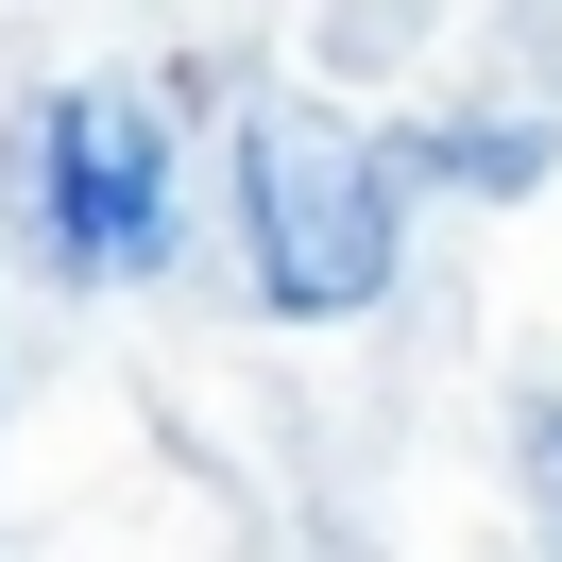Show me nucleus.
<instances>
[{"mask_svg":"<svg viewBox=\"0 0 562 562\" xmlns=\"http://www.w3.org/2000/svg\"><path fill=\"white\" fill-rule=\"evenodd\" d=\"M392 239H409V171H392L358 120L324 103H256L239 120V256L290 324H341L392 290Z\"/></svg>","mask_w":562,"mask_h":562,"instance_id":"nucleus-1","label":"nucleus"},{"mask_svg":"<svg viewBox=\"0 0 562 562\" xmlns=\"http://www.w3.org/2000/svg\"><path fill=\"white\" fill-rule=\"evenodd\" d=\"M35 222H52V256H69L86 290H137V273H171V120L137 103V86H52L35 103Z\"/></svg>","mask_w":562,"mask_h":562,"instance_id":"nucleus-2","label":"nucleus"},{"mask_svg":"<svg viewBox=\"0 0 562 562\" xmlns=\"http://www.w3.org/2000/svg\"><path fill=\"white\" fill-rule=\"evenodd\" d=\"M392 171H426V188H494V205H512V188L562 171V120H443V137H409Z\"/></svg>","mask_w":562,"mask_h":562,"instance_id":"nucleus-3","label":"nucleus"},{"mask_svg":"<svg viewBox=\"0 0 562 562\" xmlns=\"http://www.w3.org/2000/svg\"><path fill=\"white\" fill-rule=\"evenodd\" d=\"M528 512H546V546H562V409H528Z\"/></svg>","mask_w":562,"mask_h":562,"instance_id":"nucleus-4","label":"nucleus"}]
</instances>
